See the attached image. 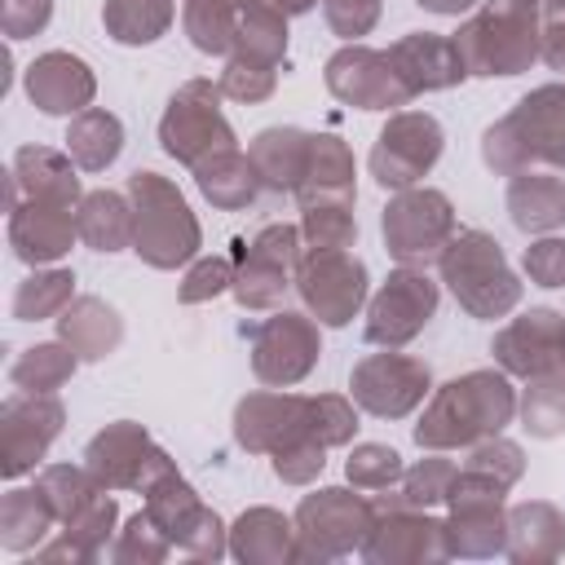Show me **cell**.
I'll use <instances>...</instances> for the list:
<instances>
[{"label":"cell","instance_id":"6da1fadb","mask_svg":"<svg viewBox=\"0 0 565 565\" xmlns=\"http://www.w3.org/2000/svg\"><path fill=\"white\" fill-rule=\"evenodd\" d=\"M516 419V388L508 380V371H468L455 375L450 384L433 388L419 424H415V441L419 450H463L477 446L494 433H503Z\"/></svg>","mask_w":565,"mask_h":565},{"label":"cell","instance_id":"7a4b0ae2","mask_svg":"<svg viewBox=\"0 0 565 565\" xmlns=\"http://www.w3.org/2000/svg\"><path fill=\"white\" fill-rule=\"evenodd\" d=\"M481 159L499 177H516L530 163L565 172V84L530 88L481 137Z\"/></svg>","mask_w":565,"mask_h":565},{"label":"cell","instance_id":"3957f363","mask_svg":"<svg viewBox=\"0 0 565 565\" xmlns=\"http://www.w3.org/2000/svg\"><path fill=\"white\" fill-rule=\"evenodd\" d=\"M543 0H481V9L450 35L468 75H521L539 62Z\"/></svg>","mask_w":565,"mask_h":565},{"label":"cell","instance_id":"277c9868","mask_svg":"<svg viewBox=\"0 0 565 565\" xmlns=\"http://www.w3.org/2000/svg\"><path fill=\"white\" fill-rule=\"evenodd\" d=\"M128 199H132V252L150 269H177L199 256L203 247L199 216L168 177L137 168L128 177Z\"/></svg>","mask_w":565,"mask_h":565},{"label":"cell","instance_id":"5b68a950","mask_svg":"<svg viewBox=\"0 0 565 565\" xmlns=\"http://www.w3.org/2000/svg\"><path fill=\"white\" fill-rule=\"evenodd\" d=\"M437 269L459 309H468L472 318L494 322L521 305V278L512 274L499 238L486 230H455L437 256Z\"/></svg>","mask_w":565,"mask_h":565},{"label":"cell","instance_id":"8992f818","mask_svg":"<svg viewBox=\"0 0 565 565\" xmlns=\"http://www.w3.org/2000/svg\"><path fill=\"white\" fill-rule=\"evenodd\" d=\"M375 525V503L344 486H322L296 508V561H340L362 552Z\"/></svg>","mask_w":565,"mask_h":565},{"label":"cell","instance_id":"52a82bcc","mask_svg":"<svg viewBox=\"0 0 565 565\" xmlns=\"http://www.w3.org/2000/svg\"><path fill=\"white\" fill-rule=\"evenodd\" d=\"M234 300L243 309H282L287 291L296 287V265L305 256L300 225L274 221L252 243H234Z\"/></svg>","mask_w":565,"mask_h":565},{"label":"cell","instance_id":"ba28073f","mask_svg":"<svg viewBox=\"0 0 565 565\" xmlns=\"http://www.w3.org/2000/svg\"><path fill=\"white\" fill-rule=\"evenodd\" d=\"M375 525L362 543V556L371 565H428V561H446L450 543H446V521L433 516L428 508H415L397 494V486L375 490Z\"/></svg>","mask_w":565,"mask_h":565},{"label":"cell","instance_id":"9c48e42d","mask_svg":"<svg viewBox=\"0 0 565 565\" xmlns=\"http://www.w3.org/2000/svg\"><path fill=\"white\" fill-rule=\"evenodd\" d=\"M221 97H225L221 84H212V79H185L172 93V102H168V110L159 119V146H163V154H172L177 163L194 168L207 154L230 150L234 146V128L221 115Z\"/></svg>","mask_w":565,"mask_h":565},{"label":"cell","instance_id":"30bf717a","mask_svg":"<svg viewBox=\"0 0 565 565\" xmlns=\"http://www.w3.org/2000/svg\"><path fill=\"white\" fill-rule=\"evenodd\" d=\"M503 494L508 486L481 477V472H468L459 468L455 481H450V494H446V543H450V556H468V561H486V556H499L503 543H508V508H503Z\"/></svg>","mask_w":565,"mask_h":565},{"label":"cell","instance_id":"8fae6325","mask_svg":"<svg viewBox=\"0 0 565 565\" xmlns=\"http://www.w3.org/2000/svg\"><path fill=\"white\" fill-rule=\"evenodd\" d=\"M384 230V247L393 260L402 265H428L441 256V247L455 234V207L441 190L433 185H411L397 190L380 216Z\"/></svg>","mask_w":565,"mask_h":565},{"label":"cell","instance_id":"7c38bea8","mask_svg":"<svg viewBox=\"0 0 565 565\" xmlns=\"http://www.w3.org/2000/svg\"><path fill=\"white\" fill-rule=\"evenodd\" d=\"M84 468L106 486V490H154L163 477L177 472L163 446L150 441V433L132 419L106 424L88 446H84Z\"/></svg>","mask_w":565,"mask_h":565},{"label":"cell","instance_id":"4fadbf2b","mask_svg":"<svg viewBox=\"0 0 565 565\" xmlns=\"http://www.w3.org/2000/svg\"><path fill=\"white\" fill-rule=\"evenodd\" d=\"M296 291L322 327H344L366 305V265L349 247H305Z\"/></svg>","mask_w":565,"mask_h":565},{"label":"cell","instance_id":"5bb4252c","mask_svg":"<svg viewBox=\"0 0 565 565\" xmlns=\"http://www.w3.org/2000/svg\"><path fill=\"white\" fill-rule=\"evenodd\" d=\"M446 132L428 110H393L371 146V177L384 190H411L441 159Z\"/></svg>","mask_w":565,"mask_h":565},{"label":"cell","instance_id":"9a60e30c","mask_svg":"<svg viewBox=\"0 0 565 565\" xmlns=\"http://www.w3.org/2000/svg\"><path fill=\"white\" fill-rule=\"evenodd\" d=\"M437 300L441 291L424 274V265H397L366 305V344H380V349L411 344L433 322Z\"/></svg>","mask_w":565,"mask_h":565},{"label":"cell","instance_id":"2e32d148","mask_svg":"<svg viewBox=\"0 0 565 565\" xmlns=\"http://www.w3.org/2000/svg\"><path fill=\"white\" fill-rule=\"evenodd\" d=\"M318 318L313 313H291V309H274L265 322L252 327V371L260 384L269 388H291L300 384L322 353V335H318Z\"/></svg>","mask_w":565,"mask_h":565},{"label":"cell","instance_id":"e0dca14e","mask_svg":"<svg viewBox=\"0 0 565 565\" xmlns=\"http://www.w3.org/2000/svg\"><path fill=\"white\" fill-rule=\"evenodd\" d=\"M146 512L172 539V547H181L194 561H221L230 552L225 521L194 494V486L181 472H172L154 490H146Z\"/></svg>","mask_w":565,"mask_h":565},{"label":"cell","instance_id":"ac0fdd59","mask_svg":"<svg viewBox=\"0 0 565 565\" xmlns=\"http://www.w3.org/2000/svg\"><path fill=\"white\" fill-rule=\"evenodd\" d=\"M433 393V371L428 362L384 349V353H366L353 375H349V397L358 402V411L375 415V419H402L411 415L424 397Z\"/></svg>","mask_w":565,"mask_h":565},{"label":"cell","instance_id":"d6986e66","mask_svg":"<svg viewBox=\"0 0 565 565\" xmlns=\"http://www.w3.org/2000/svg\"><path fill=\"white\" fill-rule=\"evenodd\" d=\"M62 424H66V411H62L57 393H22L18 388L0 406V472L9 481L31 472L57 441Z\"/></svg>","mask_w":565,"mask_h":565},{"label":"cell","instance_id":"ffe728a7","mask_svg":"<svg viewBox=\"0 0 565 565\" xmlns=\"http://www.w3.org/2000/svg\"><path fill=\"white\" fill-rule=\"evenodd\" d=\"M327 93L344 106L358 110H397L411 102V88L402 84V75L393 71L384 49H366V44H344L327 57Z\"/></svg>","mask_w":565,"mask_h":565},{"label":"cell","instance_id":"44dd1931","mask_svg":"<svg viewBox=\"0 0 565 565\" xmlns=\"http://www.w3.org/2000/svg\"><path fill=\"white\" fill-rule=\"evenodd\" d=\"M494 362L516 375V380H539V375H561L565 371V313L561 309H525L508 327L494 331L490 344Z\"/></svg>","mask_w":565,"mask_h":565},{"label":"cell","instance_id":"7402d4cb","mask_svg":"<svg viewBox=\"0 0 565 565\" xmlns=\"http://www.w3.org/2000/svg\"><path fill=\"white\" fill-rule=\"evenodd\" d=\"M309 437V397L305 393H247L234 406V441L252 455H278L291 441Z\"/></svg>","mask_w":565,"mask_h":565},{"label":"cell","instance_id":"603a6c76","mask_svg":"<svg viewBox=\"0 0 565 565\" xmlns=\"http://www.w3.org/2000/svg\"><path fill=\"white\" fill-rule=\"evenodd\" d=\"M75 238H79V225H75V207H71V203L22 199V203L9 212V247H13V256L26 260L31 269L62 260Z\"/></svg>","mask_w":565,"mask_h":565},{"label":"cell","instance_id":"cb8c5ba5","mask_svg":"<svg viewBox=\"0 0 565 565\" xmlns=\"http://www.w3.org/2000/svg\"><path fill=\"white\" fill-rule=\"evenodd\" d=\"M384 53H388L393 71L402 75V84L411 88V97L441 93V88H455L468 79V66H463L455 40L437 35V31H411L402 40H393Z\"/></svg>","mask_w":565,"mask_h":565},{"label":"cell","instance_id":"d4e9b609","mask_svg":"<svg viewBox=\"0 0 565 565\" xmlns=\"http://www.w3.org/2000/svg\"><path fill=\"white\" fill-rule=\"evenodd\" d=\"M26 97L44 115H79L97 97L93 66L66 49H49L26 66Z\"/></svg>","mask_w":565,"mask_h":565},{"label":"cell","instance_id":"484cf974","mask_svg":"<svg viewBox=\"0 0 565 565\" xmlns=\"http://www.w3.org/2000/svg\"><path fill=\"white\" fill-rule=\"evenodd\" d=\"M309 150H313V132L278 124V128H265L252 137L247 159L269 194H296L309 172Z\"/></svg>","mask_w":565,"mask_h":565},{"label":"cell","instance_id":"4316f807","mask_svg":"<svg viewBox=\"0 0 565 565\" xmlns=\"http://www.w3.org/2000/svg\"><path fill=\"white\" fill-rule=\"evenodd\" d=\"M565 552V512L547 499H525L508 508V543L503 556L516 565H547Z\"/></svg>","mask_w":565,"mask_h":565},{"label":"cell","instance_id":"83f0119b","mask_svg":"<svg viewBox=\"0 0 565 565\" xmlns=\"http://www.w3.org/2000/svg\"><path fill=\"white\" fill-rule=\"evenodd\" d=\"M53 322L57 340H66L79 362H102L124 344V318L102 296H75Z\"/></svg>","mask_w":565,"mask_h":565},{"label":"cell","instance_id":"f1b7e54d","mask_svg":"<svg viewBox=\"0 0 565 565\" xmlns=\"http://www.w3.org/2000/svg\"><path fill=\"white\" fill-rule=\"evenodd\" d=\"M230 556L243 565H287L296 561V516L278 508H247L230 525Z\"/></svg>","mask_w":565,"mask_h":565},{"label":"cell","instance_id":"f546056e","mask_svg":"<svg viewBox=\"0 0 565 565\" xmlns=\"http://www.w3.org/2000/svg\"><path fill=\"white\" fill-rule=\"evenodd\" d=\"M508 216L521 234H556L565 225V177L534 168L508 177Z\"/></svg>","mask_w":565,"mask_h":565},{"label":"cell","instance_id":"4dcf8cb0","mask_svg":"<svg viewBox=\"0 0 565 565\" xmlns=\"http://www.w3.org/2000/svg\"><path fill=\"white\" fill-rule=\"evenodd\" d=\"M353 185H358L353 150L335 132H313L309 172H305V181L296 190L300 207H313V203H353Z\"/></svg>","mask_w":565,"mask_h":565},{"label":"cell","instance_id":"1f68e13d","mask_svg":"<svg viewBox=\"0 0 565 565\" xmlns=\"http://www.w3.org/2000/svg\"><path fill=\"white\" fill-rule=\"evenodd\" d=\"M75 159L62 154V150H49V146H22L13 154V181L22 190V199H49V203H79L84 190H79V177H75Z\"/></svg>","mask_w":565,"mask_h":565},{"label":"cell","instance_id":"d6a6232c","mask_svg":"<svg viewBox=\"0 0 565 565\" xmlns=\"http://www.w3.org/2000/svg\"><path fill=\"white\" fill-rule=\"evenodd\" d=\"M119 508L110 499V490H102L88 508H79L71 521H62V539L49 547H35L40 561H97L115 534Z\"/></svg>","mask_w":565,"mask_h":565},{"label":"cell","instance_id":"836d02e7","mask_svg":"<svg viewBox=\"0 0 565 565\" xmlns=\"http://www.w3.org/2000/svg\"><path fill=\"white\" fill-rule=\"evenodd\" d=\"M194 185H199V194H203L212 207H225V212L247 207V203L265 190L260 177H256V168H252V159H247L238 146L216 150V154H207L203 163H194Z\"/></svg>","mask_w":565,"mask_h":565},{"label":"cell","instance_id":"e575fe53","mask_svg":"<svg viewBox=\"0 0 565 565\" xmlns=\"http://www.w3.org/2000/svg\"><path fill=\"white\" fill-rule=\"evenodd\" d=\"M75 225H79V243H88L93 252H124L132 247V199L128 190H88L75 203Z\"/></svg>","mask_w":565,"mask_h":565},{"label":"cell","instance_id":"d590c367","mask_svg":"<svg viewBox=\"0 0 565 565\" xmlns=\"http://www.w3.org/2000/svg\"><path fill=\"white\" fill-rule=\"evenodd\" d=\"M124 150V124L119 115L102 110V106H88L79 115H71V128H66V154L84 168V172H102L119 159Z\"/></svg>","mask_w":565,"mask_h":565},{"label":"cell","instance_id":"8d00e7d4","mask_svg":"<svg viewBox=\"0 0 565 565\" xmlns=\"http://www.w3.org/2000/svg\"><path fill=\"white\" fill-rule=\"evenodd\" d=\"M57 525V512L35 486H13L0 499V547L4 552H31L44 543V534Z\"/></svg>","mask_w":565,"mask_h":565},{"label":"cell","instance_id":"74e56055","mask_svg":"<svg viewBox=\"0 0 565 565\" xmlns=\"http://www.w3.org/2000/svg\"><path fill=\"white\" fill-rule=\"evenodd\" d=\"M247 4L252 0H181V26L199 53L230 57Z\"/></svg>","mask_w":565,"mask_h":565},{"label":"cell","instance_id":"f35d334b","mask_svg":"<svg viewBox=\"0 0 565 565\" xmlns=\"http://www.w3.org/2000/svg\"><path fill=\"white\" fill-rule=\"evenodd\" d=\"M75 366H79V358L66 340H44V344H31L13 358L9 380L22 393H57L75 375Z\"/></svg>","mask_w":565,"mask_h":565},{"label":"cell","instance_id":"ab89813d","mask_svg":"<svg viewBox=\"0 0 565 565\" xmlns=\"http://www.w3.org/2000/svg\"><path fill=\"white\" fill-rule=\"evenodd\" d=\"M177 0H106L102 26L115 44H154L172 26Z\"/></svg>","mask_w":565,"mask_h":565},{"label":"cell","instance_id":"60d3db41","mask_svg":"<svg viewBox=\"0 0 565 565\" xmlns=\"http://www.w3.org/2000/svg\"><path fill=\"white\" fill-rule=\"evenodd\" d=\"M71 300H75V274L71 269L40 265L35 274H26L18 282V291H13V318L18 322H44V318H57Z\"/></svg>","mask_w":565,"mask_h":565},{"label":"cell","instance_id":"b9f144b4","mask_svg":"<svg viewBox=\"0 0 565 565\" xmlns=\"http://www.w3.org/2000/svg\"><path fill=\"white\" fill-rule=\"evenodd\" d=\"M35 490L49 499V508L57 512V525L71 521L79 508H88L106 486L88 472V468H75V463H44L35 472Z\"/></svg>","mask_w":565,"mask_h":565},{"label":"cell","instance_id":"7bdbcfd3","mask_svg":"<svg viewBox=\"0 0 565 565\" xmlns=\"http://www.w3.org/2000/svg\"><path fill=\"white\" fill-rule=\"evenodd\" d=\"M234 53L260 57V62H282L287 57V13H278L269 0H252L238 22Z\"/></svg>","mask_w":565,"mask_h":565},{"label":"cell","instance_id":"ee69618b","mask_svg":"<svg viewBox=\"0 0 565 565\" xmlns=\"http://www.w3.org/2000/svg\"><path fill=\"white\" fill-rule=\"evenodd\" d=\"M516 415L530 437H561L565 433V371L530 380V388L516 397Z\"/></svg>","mask_w":565,"mask_h":565},{"label":"cell","instance_id":"f6af8a7d","mask_svg":"<svg viewBox=\"0 0 565 565\" xmlns=\"http://www.w3.org/2000/svg\"><path fill=\"white\" fill-rule=\"evenodd\" d=\"M455 472H459V463L446 459V450H428V459H419V463H411V468L402 472L397 494H402L406 503H415V508H437V503H446Z\"/></svg>","mask_w":565,"mask_h":565},{"label":"cell","instance_id":"bcb514c9","mask_svg":"<svg viewBox=\"0 0 565 565\" xmlns=\"http://www.w3.org/2000/svg\"><path fill=\"white\" fill-rule=\"evenodd\" d=\"M168 552H172V539L150 521L146 508L137 516H128L119 539L110 543V561H119V565H159Z\"/></svg>","mask_w":565,"mask_h":565},{"label":"cell","instance_id":"7dc6e473","mask_svg":"<svg viewBox=\"0 0 565 565\" xmlns=\"http://www.w3.org/2000/svg\"><path fill=\"white\" fill-rule=\"evenodd\" d=\"M300 234L305 247H353L358 243V221H353V203H313L300 207Z\"/></svg>","mask_w":565,"mask_h":565},{"label":"cell","instance_id":"c3c4849f","mask_svg":"<svg viewBox=\"0 0 565 565\" xmlns=\"http://www.w3.org/2000/svg\"><path fill=\"white\" fill-rule=\"evenodd\" d=\"M402 472H406L402 455H397L393 446H380V441L353 446V455H349V463H344V477H349V486H358V490H388V486L402 481Z\"/></svg>","mask_w":565,"mask_h":565},{"label":"cell","instance_id":"681fc988","mask_svg":"<svg viewBox=\"0 0 565 565\" xmlns=\"http://www.w3.org/2000/svg\"><path fill=\"white\" fill-rule=\"evenodd\" d=\"M221 93L234 97V102H265L278 84V62H260V57H243V53H230L225 57V71H221Z\"/></svg>","mask_w":565,"mask_h":565},{"label":"cell","instance_id":"f907efd6","mask_svg":"<svg viewBox=\"0 0 565 565\" xmlns=\"http://www.w3.org/2000/svg\"><path fill=\"white\" fill-rule=\"evenodd\" d=\"M309 433L331 450V446H349L358 433V402L340 397V393H318L309 397Z\"/></svg>","mask_w":565,"mask_h":565},{"label":"cell","instance_id":"816d5d0a","mask_svg":"<svg viewBox=\"0 0 565 565\" xmlns=\"http://www.w3.org/2000/svg\"><path fill=\"white\" fill-rule=\"evenodd\" d=\"M463 468H468V472H481V477H490V481H499V486L512 490V486L521 481V472H525V455H521L516 441H508V437L494 433V437L468 446Z\"/></svg>","mask_w":565,"mask_h":565},{"label":"cell","instance_id":"f5cc1de1","mask_svg":"<svg viewBox=\"0 0 565 565\" xmlns=\"http://www.w3.org/2000/svg\"><path fill=\"white\" fill-rule=\"evenodd\" d=\"M230 287H234V260H225V256H203V260H194V265L185 269L181 287H177V300H181V305H203V300H212V296H221V291H230Z\"/></svg>","mask_w":565,"mask_h":565},{"label":"cell","instance_id":"db71d44e","mask_svg":"<svg viewBox=\"0 0 565 565\" xmlns=\"http://www.w3.org/2000/svg\"><path fill=\"white\" fill-rule=\"evenodd\" d=\"M380 13H384V0H322V18L344 44H358L362 35H371Z\"/></svg>","mask_w":565,"mask_h":565},{"label":"cell","instance_id":"11a10c76","mask_svg":"<svg viewBox=\"0 0 565 565\" xmlns=\"http://www.w3.org/2000/svg\"><path fill=\"white\" fill-rule=\"evenodd\" d=\"M269 459H274V477H278V481H287V486H309V481L322 472V463H327V446L309 433V437L291 441L287 450H278V455H269Z\"/></svg>","mask_w":565,"mask_h":565},{"label":"cell","instance_id":"9f6ffc18","mask_svg":"<svg viewBox=\"0 0 565 565\" xmlns=\"http://www.w3.org/2000/svg\"><path fill=\"white\" fill-rule=\"evenodd\" d=\"M525 274L539 287H565V238L556 234H539L525 247Z\"/></svg>","mask_w":565,"mask_h":565},{"label":"cell","instance_id":"6f0895ef","mask_svg":"<svg viewBox=\"0 0 565 565\" xmlns=\"http://www.w3.org/2000/svg\"><path fill=\"white\" fill-rule=\"evenodd\" d=\"M53 18V0H4L0 4V26L9 40H26L40 35Z\"/></svg>","mask_w":565,"mask_h":565},{"label":"cell","instance_id":"680465c9","mask_svg":"<svg viewBox=\"0 0 565 565\" xmlns=\"http://www.w3.org/2000/svg\"><path fill=\"white\" fill-rule=\"evenodd\" d=\"M539 57H543L552 71H565V4H543Z\"/></svg>","mask_w":565,"mask_h":565},{"label":"cell","instance_id":"91938a15","mask_svg":"<svg viewBox=\"0 0 565 565\" xmlns=\"http://www.w3.org/2000/svg\"><path fill=\"white\" fill-rule=\"evenodd\" d=\"M419 9H428V13H446V18H455V13H468L477 0H415Z\"/></svg>","mask_w":565,"mask_h":565},{"label":"cell","instance_id":"94428289","mask_svg":"<svg viewBox=\"0 0 565 565\" xmlns=\"http://www.w3.org/2000/svg\"><path fill=\"white\" fill-rule=\"evenodd\" d=\"M278 13H287V18H300V13H309L318 0H269Z\"/></svg>","mask_w":565,"mask_h":565},{"label":"cell","instance_id":"6125c7cd","mask_svg":"<svg viewBox=\"0 0 565 565\" xmlns=\"http://www.w3.org/2000/svg\"><path fill=\"white\" fill-rule=\"evenodd\" d=\"M543 4H565V0H543Z\"/></svg>","mask_w":565,"mask_h":565}]
</instances>
